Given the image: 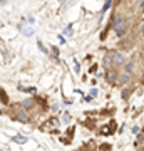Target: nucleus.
I'll list each match as a JSON object with an SVG mask.
<instances>
[{
	"instance_id": "obj_1",
	"label": "nucleus",
	"mask_w": 144,
	"mask_h": 151,
	"mask_svg": "<svg viewBox=\"0 0 144 151\" xmlns=\"http://www.w3.org/2000/svg\"><path fill=\"white\" fill-rule=\"evenodd\" d=\"M124 64V57L121 54H116V52H109V54L104 57V65L107 69L109 67H117V65Z\"/></svg>"
},
{
	"instance_id": "obj_2",
	"label": "nucleus",
	"mask_w": 144,
	"mask_h": 151,
	"mask_svg": "<svg viewBox=\"0 0 144 151\" xmlns=\"http://www.w3.org/2000/svg\"><path fill=\"white\" fill-rule=\"evenodd\" d=\"M116 77H117V74H116L114 67H109V69H107V81L114 82V79H116Z\"/></svg>"
},
{
	"instance_id": "obj_3",
	"label": "nucleus",
	"mask_w": 144,
	"mask_h": 151,
	"mask_svg": "<svg viewBox=\"0 0 144 151\" xmlns=\"http://www.w3.org/2000/svg\"><path fill=\"white\" fill-rule=\"evenodd\" d=\"M129 81V74L124 70V74L123 76H119V79H117V82H121V84H126V82Z\"/></svg>"
},
{
	"instance_id": "obj_4",
	"label": "nucleus",
	"mask_w": 144,
	"mask_h": 151,
	"mask_svg": "<svg viewBox=\"0 0 144 151\" xmlns=\"http://www.w3.org/2000/svg\"><path fill=\"white\" fill-rule=\"evenodd\" d=\"M32 106H34V99H27V101L22 103V108L24 109H29V108H32Z\"/></svg>"
},
{
	"instance_id": "obj_5",
	"label": "nucleus",
	"mask_w": 144,
	"mask_h": 151,
	"mask_svg": "<svg viewBox=\"0 0 144 151\" xmlns=\"http://www.w3.org/2000/svg\"><path fill=\"white\" fill-rule=\"evenodd\" d=\"M124 70H126V72H131V70H133V64H131V62H128V64L124 65Z\"/></svg>"
},
{
	"instance_id": "obj_6",
	"label": "nucleus",
	"mask_w": 144,
	"mask_h": 151,
	"mask_svg": "<svg viewBox=\"0 0 144 151\" xmlns=\"http://www.w3.org/2000/svg\"><path fill=\"white\" fill-rule=\"evenodd\" d=\"M19 119H22V121H27V116H25L24 113H20V114H19Z\"/></svg>"
},
{
	"instance_id": "obj_7",
	"label": "nucleus",
	"mask_w": 144,
	"mask_h": 151,
	"mask_svg": "<svg viewBox=\"0 0 144 151\" xmlns=\"http://www.w3.org/2000/svg\"><path fill=\"white\" fill-rule=\"evenodd\" d=\"M111 2H112V0H107V2H106V5H104V10H107V9H109V5H111Z\"/></svg>"
}]
</instances>
